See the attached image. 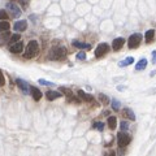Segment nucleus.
<instances>
[{
  "label": "nucleus",
  "mask_w": 156,
  "mask_h": 156,
  "mask_svg": "<svg viewBox=\"0 0 156 156\" xmlns=\"http://www.w3.org/2000/svg\"><path fill=\"white\" fill-rule=\"evenodd\" d=\"M39 52V44L37 40H30L26 46V50L23 52V57L25 58H33L37 56V53Z\"/></svg>",
  "instance_id": "nucleus-1"
},
{
  "label": "nucleus",
  "mask_w": 156,
  "mask_h": 156,
  "mask_svg": "<svg viewBox=\"0 0 156 156\" xmlns=\"http://www.w3.org/2000/svg\"><path fill=\"white\" fill-rule=\"evenodd\" d=\"M66 56V48L65 47H55L50 52L51 60H62Z\"/></svg>",
  "instance_id": "nucleus-2"
},
{
  "label": "nucleus",
  "mask_w": 156,
  "mask_h": 156,
  "mask_svg": "<svg viewBox=\"0 0 156 156\" xmlns=\"http://www.w3.org/2000/svg\"><path fill=\"white\" fill-rule=\"evenodd\" d=\"M140 40H142V35L139 33H135L130 35V38H129L128 40V46L130 50H134V48H138L139 44H140Z\"/></svg>",
  "instance_id": "nucleus-3"
},
{
  "label": "nucleus",
  "mask_w": 156,
  "mask_h": 156,
  "mask_svg": "<svg viewBox=\"0 0 156 156\" xmlns=\"http://www.w3.org/2000/svg\"><path fill=\"white\" fill-rule=\"evenodd\" d=\"M130 135L128 134V133H124V131H121L117 134V144H118L120 147H125V146H128L129 143H130Z\"/></svg>",
  "instance_id": "nucleus-4"
},
{
  "label": "nucleus",
  "mask_w": 156,
  "mask_h": 156,
  "mask_svg": "<svg viewBox=\"0 0 156 156\" xmlns=\"http://www.w3.org/2000/svg\"><path fill=\"white\" fill-rule=\"evenodd\" d=\"M7 10L12 14V17H13V18H18L22 14L21 13V9L18 8V5H16L13 2H10V3L7 4Z\"/></svg>",
  "instance_id": "nucleus-5"
},
{
  "label": "nucleus",
  "mask_w": 156,
  "mask_h": 156,
  "mask_svg": "<svg viewBox=\"0 0 156 156\" xmlns=\"http://www.w3.org/2000/svg\"><path fill=\"white\" fill-rule=\"evenodd\" d=\"M108 50H109V46L107 44V43H100V44L96 47V50H95V56L96 57L104 56V55L108 52Z\"/></svg>",
  "instance_id": "nucleus-6"
},
{
  "label": "nucleus",
  "mask_w": 156,
  "mask_h": 156,
  "mask_svg": "<svg viewBox=\"0 0 156 156\" xmlns=\"http://www.w3.org/2000/svg\"><path fill=\"white\" fill-rule=\"evenodd\" d=\"M13 29H14V31H17V33L25 31L27 29V21H26V20H20V21L14 22Z\"/></svg>",
  "instance_id": "nucleus-7"
},
{
  "label": "nucleus",
  "mask_w": 156,
  "mask_h": 156,
  "mask_svg": "<svg viewBox=\"0 0 156 156\" xmlns=\"http://www.w3.org/2000/svg\"><path fill=\"white\" fill-rule=\"evenodd\" d=\"M16 83H17V86L21 88V91L25 94V95H27V94L30 92V87H29V85H27L26 81L21 80V78H17V80H16Z\"/></svg>",
  "instance_id": "nucleus-8"
},
{
  "label": "nucleus",
  "mask_w": 156,
  "mask_h": 156,
  "mask_svg": "<svg viewBox=\"0 0 156 156\" xmlns=\"http://www.w3.org/2000/svg\"><path fill=\"white\" fill-rule=\"evenodd\" d=\"M22 50H23V43L20 40L13 43V44H10V47H9V51L12 53H21Z\"/></svg>",
  "instance_id": "nucleus-9"
},
{
  "label": "nucleus",
  "mask_w": 156,
  "mask_h": 156,
  "mask_svg": "<svg viewBox=\"0 0 156 156\" xmlns=\"http://www.w3.org/2000/svg\"><path fill=\"white\" fill-rule=\"evenodd\" d=\"M125 44V39L124 38H116L115 40L112 42V48L113 51H118L122 48V46Z\"/></svg>",
  "instance_id": "nucleus-10"
},
{
  "label": "nucleus",
  "mask_w": 156,
  "mask_h": 156,
  "mask_svg": "<svg viewBox=\"0 0 156 156\" xmlns=\"http://www.w3.org/2000/svg\"><path fill=\"white\" fill-rule=\"evenodd\" d=\"M78 96H80L82 100L88 101V103H91V101H94V96H92V95H90V94H87V92H85L83 90H78Z\"/></svg>",
  "instance_id": "nucleus-11"
},
{
  "label": "nucleus",
  "mask_w": 156,
  "mask_h": 156,
  "mask_svg": "<svg viewBox=\"0 0 156 156\" xmlns=\"http://www.w3.org/2000/svg\"><path fill=\"white\" fill-rule=\"evenodd\" d=\"M61 96H62V94H60L58 91H52V90H50V91L46 92V98L50 101L51 100H55V99H58V98H61Z\"/></svg>",
  "instance_id": "nucleus-12"
},
{
  "label": "nucleus",
  "mask_w": 156,
  "mask_h": 156,
  "mask_svg": "<svg viewBox=\"0 0 156 156\" xmlns=\"http://www.w3.org/2000/svg\"><path fill=\"white\" fill-rule=\"evenodd\" d=\"M147 64H148V61H147V58H140V60L135 64V70L136 72H140V70H144L147 68Z\"/></svg>",
  "instance_id": "nucleus-13"
},
{
  "label": "nucleus",
  "mask_w": 156,
  "mask_h": 156,
  "mask_svg": "<svg viewBox=\"0 0 156 156\" xmlns=\"http://www.w3.org/2000/svg\"><path fill=\"white\" fill-rule=\"evenodd\" d=\"M72 44L74 47H77V48H80V50H90L91 48V46H90L88 43H83V42H80V40H73Z\"/></svg>",
  "instance_id": "nucleus-14"
},
{
  "label": "nucleus",
  "mask_w": 156,
  "mask_h": 156,
  "mask_svg": "<svg viewBox=\"0 0 156 156\" xmlns=\"http://www.w3.org/2000/svg\"><path fill=\"white\" fill-rule=\"evenodd\" d=\"M30 92H31V95H33V98H34L35 101H38V100L42 99V92H40V90H39V88H37V87H30Z\"/></svg>",
  "instance_id": "nucleus-15"
},
{
  "label": "nucleus",
  "mask_w": 156,
  "mask_h": 156,
  "mask_svg": "<svg viewBox=\"0 0 156 156\" xmlns=\"http://www.w3.org/2000/svg\"><path fill=\"white\" fill-rule=\"evenodd\" d=\"M133 62H134V58H133L131 56H129V57L125 58V60H121L118 62V66H120V68H124V66H128V65L133 64Z\"/></svg>",
  "instance_id": "nucleus-16"
},
{
  "label": "nucleus",
  "mask_w": 156,
  "mask_h": 156,
  "mask_svg": "<svg viewBox=\"0 0 156 156\" xmlns=\"http://www.w3.org/2000/svg\"><path fill=\"white\" fill-rule=\"evenodd\" d=\"M154 37H155V30H152V29L147 30L146 34H144V39H146L147 43H151L152 39H154Z\"/></svg>",
  "instance_id": "nucleus-17"
},
{
  "label": "nucleus",
  "mask_w": 156,
  "mask_h": 156,
  "mask_svg": "<svg viewBox=\"0 0 156 156\" xmlns=\"http://www.w3.org/2000/svg\"><path fill=\"white\" fill-rule=\"evenodd\" d=\"M9 38H10L9 31H3V33L0 34V44L7 43V40H9Z\"/></svg>",
  "instance_id": "nucleus-18"
},
{
  "label": "nucleus",
  "mask_w": 156,
  "mask_h": 156,
  "mask_svg": "<svg viewBox=\"0 0 156 156\" xmlns=\"http://www.w3.org/2000/svg\"><path fill=\"white\" fill-rule=\"evenodd\" d=\"M122 112H124V115L126 116L128 118H130L131 121H135V115H134V112H133L130 108H125Z\"/></svg>",
  "instance_id": "nucleus-19"
},
{
  "label": "nucleus",
  "mask_w": 156,
  "mask_h": 156,
  "mask_svg": "<svg viewBox=\"0 0 156 156\" xmlns=\"http://www.w3.org/2000/svg\"><path fill=\"white\" fill-rule=\"evenodd\" d=\"M10 29V25L8 21H0V33H3V31H8Z\"/></svg>",
  "instance_id": "nucleus-20"
},
{
  "label": "nucleus",
  "mask_w": 156,
  "mask_h": 156,
  "mask_svg": "<svg viewBox=\"0 0 156 156\" xmlns=\"http://www.w3.org/2000/svg\"><path fill=\"white\" fill-rule=\"evenodd\" d=\"M116 124H117V120H116L115 116L108 117V126H109V128H111V129H115V128H116Z\"/></svg>",
  "instance_id": "nucleus-21"
},
{
  "label": "nucleus",
  "mask_w": 156,
  "mask_h": 156,
  "mask_svg": "<svg viewBox=\"0 0 156 156\" xmlns=\"http://www.w3.org/2000/svg\"><path fill=\"white\" fill-rule=\"evenodd\" d=\"M20 39H21V35H20V34H13V35H10V38H9V40H8V43H9V44H13V43L18 42Z\"/></svg>",
  "instance_id": "nucleus-22"
},
{
  "label": "nucleus",
  "mask_w": 156,
  "mask_h": 156,
  "mask_svg": "<svg viewBox=\"0 0 156 156\" xmlns=\"http://www.w3.org/2000/svg\"><path fill=\"white\" fill-rule=\"evenodd\" d=\"M8 13H7V10H4V9H0V21H7L8 20Z\"/></svg>",
  "instance_id": "nucleus-23"
},
{
  "label": "nucleus",
  "mask_w": 156,
  "mask_h": 156,
  "mask_svg": "<svg viewBox=\"0 0 156 156\" xmlns=\"http://www.w3.org/2000/svg\"><path fill=\"white\" fill-rule=\"evenodd\" d=\"M60 91H61V92H64V94H65V95H66V96H68V98H69V99H70V98H72V96H73V92H72V91H70V90H69V88H66V87H60Z\"/></svg>",
  "instance_id": "nucleus-24"
},
{
  "label": "nucleus",
  "mask_w": 156,
  "mask_h": 156,
  "mask_svg": "<svg viewBox=\"0 0 156 156\" xmlns=\"http://www.w3.org/2000/svg\"><path fill=\"white\" fill-rule=\"evenodd\" d=\"M111 103H112V108L115 109V111H118V109H120V101L117 99H112Z\"/></svg>",
  "instance_id": "nucleus-25"
},
{
  "label": "nucleus",
  "mask_w": 156,
  "mask_h": 156,
  "mask_svg": "<svg viewBox=\"0 0 156 156\" xmlns=\"http://www.w3.org/2000/svg\"><path fill=\"white\" fill-rule=\"evenodd\" d=\"M92 128L96 129V130H99V131H101V130H104V124L103 122H95L92 125Z\"/></svg>",
  "instance_id": "nucleus-26"
},
{
  "label": "nucleus",
  "mask_w": 156,
  "mask_h": 156,
  "mask_svg": "<svg viewBox=\"0 0 156 156\" xmlns=\"http://www.w3.org/2000/svg\"><path fill=\"white\" fill-rule=\"evenodd\" d=\"M40 85H43V86H55V83L53 82H50V81H47V80H43V78H40V80L38 81Z\"/></svg>",
  "instance_id": "nucleus-27"
},
{
  "label": "nucleus",
  "mask_w": 156,
  "mask_h": 156,
  "mask_svg": "<svg viewBox=\"0 0 156 156\" xmlns=\"http://www.w3.org/2000/svg\"><path fill=\"white\" fill-rule=\"evenodd\" d=\"M86 52H83V51H81V52L77 53V60H86Z\"/></svg>",
  "instance_id": "nucleus-28"
},
{
  "label": "nucleus",
  "mask_w": 156,
  "mask_h": 156,
  "mask_svg": "<svg viewBox=\"0 0 156 156\" xmlns=\"http://www.w3.org/2000/svg\"><path fill=\"white\" fill-rule=\"evenodd\" d=\"M99 99H100V101H101L103 104H108V101H109L108 98L105 96V95H103V94H100V95H99Z\"/></svg>",
  "instance_id": "nucleus-29"
},
{
  "label": "nucleus",
  "mask_w": 156,
  "mask_h": 156,
  "mask_svg": "<svg viewBox=\"0 0 156 156\" xmlns=\"http://www.w3.org/2000/svg\"><path fill=\"white\" fill-rule=\"evenodd\" d=\"M120 126H121V130H128L129 129V122H126V121H121V124H120Z\"/></svg>",
  "instance_id": "nucleus-30"
},
{
  "label": "nucleus",
  "mask_w": 156,
  "mask_h": 156,
  "mask_svg": "<svg viewBox=\"0 0 156 156\" xmlns=\"http://www.w3.org/2000/svg\"><path fill=\"white\" fill-rule=\"evenodd\" d=\"M5 83V80H4V76H3V72L0 70V86H3Z\"/></svg>",
  "instance_id": "nucleus-31"
},
{
  "label": "nucleus",
  "mask_w": 156,
  "mask_h": 156,
  "mask_svg": "<svg viewBox=\"0 0 156 156\" xmlns=\"http://www.w3.org/2000/svg\"><path fill=\"white\" fill-rule=\"evenodd\" d=\"M152 64H156V51H152Z\"/></svg>",
  "instance_id": "nucleus-32"
},
{
  "label": "nucleus",
  "mask_w": 156,
  "mask_h": 156,
  "mask_svg": "<svg viewBox=\"0 0 156 156\" xmlns=\"http://www.w3.org/2000/svg\"><path fill=\"white\" fill-rule=\"evenodd\" d=\"M20 3H21V7H23V8L27 7V0H20Z\"/></svg>",
  "instance_id": "nucleus-33"
},
{
  "label": "nucleus",
  "mask_w": 156,
  "mask_h": 156,
  "mask_svg": "<svg viewBox=\"0 0 156 156\" xmlns=\"http://www.w3.org/2000/svg\"><path fill=\"white\" fill-rule=\"evenodd\" d=\"M104 156H116V154H115V151H111V152H108V154L104 155Z\"/></svg>",
  "instance_id": "nucleus-34"
},
{
  "label": "nucleus",
  "mask_w": 156,
  "mask_h": 156,
  "mask_svg": "<svg viewBox=\"0 0 156 156\" xmlns=\"http://www.w3.org/2000/svg\"><path fill=\"white\" fill-rule=\"evenodd\" d=\"M155 74H156V70H152V72L150 73V76H151V77H154V76H155Z\"/></svg>",
  "instance_id": "nucleus-35"
},
{
  "label": "nucleus",
  "mask_w": 156,
  "mask_h": 156,
  "mask_svg": "<svg viewBox=\"0 0 156 156\" xmlns=\"http://www.w3.org/2000/svg\"><path fill=\"white\" fill-rule=\"evenodd\" d=\"M117 88H118V90H120V91H122V90H124L125 87H124V86H118V87H117Z\"/></svg>",
  "instance_id": "nucleus-36"
}]
</instances>
